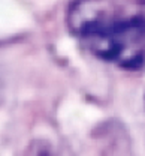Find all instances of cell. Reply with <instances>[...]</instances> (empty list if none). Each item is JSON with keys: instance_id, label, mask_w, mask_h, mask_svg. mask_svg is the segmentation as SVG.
<instances>
[{"instance_id": "1", "label": "cell", "mask_w": 145, "mask_h": 156, "mask_svg": "<svg viewBox=\"0 0 145 156\" xmlns=\"http://www.w3.org/2000/svg\"><path fill=\"white\" fill-rule=\"evenodd\" d=\"M72 32L90 53L124 69H138L145 62V17L117 15L81 6L70 18Z\"/></svg>"}]
</instances>
